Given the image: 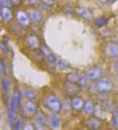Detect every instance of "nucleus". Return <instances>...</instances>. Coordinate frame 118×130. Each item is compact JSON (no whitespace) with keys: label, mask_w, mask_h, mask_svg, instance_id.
<instances>
[{"label":"nucleus","mask_w":118,"mask_h":130,"mask_svg":"<svg viewBox=\"0 0 118 130\" xmlns=\"http://www.w3.org/2000/svg\"><path fill=\"white\" fill-rule=\"evenodd\" d=\"M45 103L47 108L54 113H58L61 110L62 104L58 97L54 94L48 95L45 98Z\"/></svg>","instance_id":"1"},{"label":"nucleus","mask_w":118,"mask_h":130,"mask_svg":"<svg viewBox=\"0 0 118 130\" xmlns=\"http://www.w3.org/2000/svg\"><path fill=\"white\" fill-rule=\"evenodd\" d=\"M19 103H20V93L16 89L12 94V99H11L10 101V107H9L8 110H7L8 118L12 121H13L16 119L15 110L19 105Z\"/></svg>","instance_id":"2"},{"label":"nucleus","mask_w":118,"mask_h":130,"mask_svg":"<svg viewBox=\"0 0 118 130\" xmlns=\"http://www.w3.org/2000/svg\"><path fill=\"white\" fill-rule=\"evenodd\" d=\"M112 87V83L110 79L107 78H102L99 79L96 84V89L98 92L101 94H107L109 92Z\"/></svg>","instance_id":"3"},{"label":"nucleus","mask_w":118,"mask_h":130,"mask_svg":"<svg viewBox=\"0 0 118 130\" xmlns=\"http://www.w3.org/2000/svg\"><path fill=\"white\" fill-rule=\"evenodd\" d=\"M85 77L86 76H84L83 75L77 73V72H71V73H69L67 74L68 81L77 84L81 87H86L87 85V79L85 78Z\"/></svg>","instance_id":"4"},{"label":"nucleus","mask_w":118,"mask_h":130,"mask_svg":"<svg viewBox=\"0 0 118 130\" xmlns=\"http://www.w3.org/2000/svg\"><path fill=\"white\" fill-rule=\"evenodd\" d=\"M102 68L98 66H95L88 68L85 71V76L89 79H97L102 75Z\"/></svg>","instance_id":"5"},{"label":"nucleus","mask_w":118,"mask_h":130,"mask_svg":"<svg viewBox=\"0 0 118 130\" xmlns=\"http://www.w3.org/2000/svg\"><path fill=\"white\" fill-rule=\"evenodd\" d=\"M105 52L109 57H117L118 55V44L113 42L107 44L105 47Z\"/></svg>","instance_id":"6"},{"label":"nucleus","mask_w":118,"mask_h":130,"mask_svg":"<svg viewBox=\"0 0 118 130\" xmlns=\"http://www.w3.org/2000/svg\"><path fill=\"white\" fill-rule=\"evenodd\" d=\"M64 87H65L67 93L70 95L77 94L80 90V86H79L77 84L73 83L72 82H69V81H68L67 83L65 84Z\"/></svg>","instance_id":"7"},{"label":"nucleus","mask_w":118,"mask_h":130,"mask_svg":"<svg viewBox=\"0 0 118 130\" xmlns=\"http://www.w3.org/2000/svg\"><path fill=\"white\" fill-rule=\"evenodd\" d=\"M16 16V19H17L18 21L21 23V25H23V26L27 25V24L29 23L30 18H29V17L28 15L27 12H24L23 10H19L17 11Z\"/></svg>","instance_id":"8"},{"label":"nucleus","mask_w":118,"mask_h":130,"mask_svg":"<svg viewBox=\"0 0 118 130\" xmlns=\"http://www.w3.org/2000/svg\"><path fill=\"white\" fill-rule=\"evenodd\" d=\"M27 14L31 21L34 22H40L42 20L41 12L35 8H29L27 10Z\"/></svg>","instance_id":"9"},{"label":"nucleus","mask_w":118,"mask_h":130,"mask_svg":"<svg viewBox=\"0 0 118 130\" xmlns=\"http://www.w3.org/2000/svg\"><path fill=\"white\" fill-rule=\"evenodd\" d=\"M75 11L79 15L81 16L82 18H84L85 20H90L92 18V14H91L90 11L87 10V8L78 7L75 9Z\"/></svg>","instance_id":"10"},{"label":"nucleus","mask_w":118,"mask_h":130,"mask_svg":"<svg viewBox=\"0 0 118 130\" xmlns=\"http://www.w3.org/2000/svg\"><path fill=\"white\" fill-rule=\"evenodd\" d=\"M46 118L41 113H39L36 115V126L39 129H44L45 128Z\"/></svg>","instance_id":"11"},{"label":"nucleus","mask_w":118,"mask_h":130,"mask_svg":"<svg viewBox=\"0 0 118 130\" xmlns=\"http://www.w3.org/2000/svg\"><path fill=\"white\" fill-rule=\"evenodd\" d=\"M84 103H85V102L83 101V100L82 98H74L72 99L71 105H72V108L74 109L79 110L83 108Z\"/></svg>","instance_id":"12"},{"label":"nucleus","mask_w":118,"mask_h":130,"mask_svg":"<svg viewBox=\"0 0 118 130\" xmlns=\"http://www.w3.org/2000/svg\"><path fill=\"white\" fill-rule=\"evenodd\" d=\"M49 122L53 129H57L60 126V119L56 114H53L50 116Z\"/></svg>","instance_id":"13"},{"label":"nucleus","mask_w":118,"mask_h":130,"mask_svg":"<svg viewBox=\"0 0 118 130\" xmlns=\"http://www.w3.org/2000/svg\"><path fill=\"white\" fill-rule=\"evenodd\" d=\"M0 13H1L2 18L5 21H8V20L11 19V18H12V12H11V10L9 7H2L1 8Z\"/></svg>","instance_id":"14"},{"label":"nucleus","mask_w":118,"mask_h":130,"mask_svg":"<svg viewBox=\"0 0 118 130\" xmlns=\"http://www.w3.org/2000/svg\"><path fill=\"white\" fill-rule=\"evenodd\" d=\"M94 108V105H93V102L91 100H87L85 103H84V106H83V110L85 113L89 114L92 112Z\"/></svg>","instance_id":"15"},{"label":"nucleus","mask_w":118,"mask_h":130,"mask_svg":"<svg viewBox=\"0 0 118 130\" xmlns=\"http://www.w3.org/2000/svg\"><path fill=\"white\" fill-rule=\"evenodd\" d=\"M23 108H24V110H26V112L29 113H33L36 110L35 105L32 101H30V100L26 101V103H24Z\"/></svg>","instance_id":"16"},{"label":"nucleus","mask_w":118,"mask_h":130,"mask_svg":"<svg viewBox=\"0 0 118 130\" xmlns=\"http://www.w3.org/2000/svg\"><path fill=\"white\" fill-rule=\"evenodd\" d=\"M41 50L42 52L44 54V55L46 57V58L50 62H54L55 61V59L56 57H54L53 55L51 54V52H50V50L45 46H42L41 47Z\"/></svg>","instance_id":"17"},{"label":"nucleus","mask_w":118,"mask_h":130,"mask_svg":"<svg viewBox=\"0 0 118 130\" xmlns=\"http://www.w3.org/2000/svg\"><path fill=\"white\" fill-rule=\"evenodd\" d=\"M21 94H23V97H25V98H28V99L32 100L36 98V94H35V92L33 90L30 89H25L22 90Z\"/></svg>","instance_id":"18"},{"label":"nucleus","mask_w":118,"mask_h":130,"mask_svg":"<svg viewBox=\"0 0 118 130\" xmlns=\"http://www.w3.org/2000/svg\"><path fill=\"white\" fill-rule=\"evenodd\" d=\"M27 43L29 45V47H32V48H35L37 47L39 42L38 39L35 36H29L27 38Z\"/></svg>","instance_id":"19"},{"label":"nucleus","mask_w":118,"mask_h":130,"mask_svg":"<svg viewBox=\"0 0 118 130\" xmlns=\"http://www.w3.org/2000/svg\"><path fill=\"white\" fill-rule=\"evenodd\" d=\"M108 20L109 19L106 16H102L101 18H98L95 21V25L97 26L98 28H101L107 23Z\"/></svg>","instance_id":"20"},{"label":"nucleus","mask_w":118,"mask_h":130,"mask_svg":"<svg viewBox=\"0 0 118 130\" xmlns=\"http://www.w3.org/2000/svg\"><path fill=\"white\" fill-rule=\"evenodd\" d=\"M2 89L5 92H7L10 87V80L8 78H3L1 82Z\"/></svg>","instance_id":"21"},{"label":"nucleus","mask_w":118,"mask_h":130,"mask_svg":"<svg viewBox=\"0 0 118 130\" xmlns=\"http://www.w3.org/2000/svg\"><path fill=\"white\" fill-rule=\"evenodd\" d=\"M55 64L59 68H63V69H65L68 67V64L67 62H66L63 60H62L61 58H59V57H56L55 59Z\"/></svg>","instance_id":"22"},{"label":"nucleus","mask_w":118,"mask_h":130,"mask_svg":"<svg viewBox=\"0 0 118 130\" xmlns=\"http://www.w3.org/2000/svg\"><path fill=\"white\" fill-rule=\"evenodd\" d=\"M88 126L93 129H96L99 126V121L98 120L94 118H91L88 121Z\"/></svg>","instance_id":"23"},{"label":"nucleus","mask_w":118,"mask_h":130,"mask_svg":"<svg viewBox=\"0 0 118 130\" xmlns=\"http://www.w3.org/2000/svg\"><path fill=\"white\" fill-rule=\"evenodd\" d=\"M112 124L115 128H118V112H114L113 115Z\"/></svg>","instance_id":"24"},{"label":"nucleus","mask_w":118,"mask_h":130,"mask_svg":"<svg viewBox=\"0 0 118 130\" xmlns=\"http://www.w3.org/2000/svg\"><path fill=\"white\" fill-rule=\"evenodd\" d=\"M6 69H7V66H6L5 61L3 59H2L1 60V74L2 75L5 73Z\"/></svg>","instance_id":"25"},{"label":"nucleus","mask_w":118,"mask_h":130,"mask_svg":"<svg viewBox=\"0 0 118 130\" xmlns=\"http://www.w3.org/2000/svg\"><path fill=\"white\" fill-rule=\"evenodd\" d=\"M0 4H1L2 7L10 8V1L9 0H0Z\"/></svg>","instance_id":"26"},{"label":"nucleus","mask_w":118,"mask_h":130,"mask_svg":"<svg viewBox=\"0 0 118 130\" xmlns=\"http://www.w3.org/2000/svg\"><path fill=\"white\" fill-rule=\"evenodd\" d=\"M42 3L47 5H52L56 3V0H42Z\"/></svg>","instance_id":"27"},{"label":"nucleus","mask_w":118,"mask_h":130,"mask_svg":"<svg viewBox=\"0 0 118 130\" xmlns=\"http://www.w3.org/2000/svg\"><path fill=\"white\" fill-rule=\"evenodd\" d=\"M19 127H20V121H16L13 124V129H19Z\"/></svg>","instance_id":"28"},{"label":"nucleus","mask_w":118,"mask_h":130,"mask_svg":"<svg viewBox=\"0 0 118 130\" xmlns=\"http://www.w3.org/2000/svg\"><path fill=\"white\" fill-rule=\"evenodd\" d=\"M1 49L4 52H7V46H6L5 44H3V42L1 43Z\"/></svg>","instance_id":"29"},{"label":"nucleus","mask_w":118,"mask_h":130,"mask_svg":"<svg viewBox=\"0 0 118 130\" xmlns=\"http://www.w3.org/2000/svg\"><path fill=\"white\" fill-rule=\"evenodd\" d=\"M34 129L33 128V126L31 124H26L23 126V129Z\"/></svg>","instance_id":"30"},{"label":"nucleus","mask_w":118,"mask_h":130,"mask_svg":"<svg viewBox=\"0 0 118 130\" xmlns=\"http://www.w3.org/2000/svg\"><path fill=\"white\" fill-rule=\"evenodd\" d=\"M9 1L12 2V3H14V4H18L20 2V0H9Z\"/></svg>","instance_id":"31"},{"label":"nucleus","mask_w":118,"mask_h":130,"mask_svg":"<svg viewBox=\"0 0 118 130\" xmlns=\"http://www.w3.org/2000/svg\"><path fill=\"white\" fill-rule=\"evenodd\" d=\"M98 1L100 2H101V3H107L109 0H98Z\"/></svg>","instance_id":"32"},{"label":"nucleus","mask_w":118,"mask_h":130,"mask_svg":"<svg viewBox=\"0 0 118 130\" xmlns=\"http://www.w3.org/2000/svg\"><path fill=\"white\" fill-rule=\"evenodd\" d=\"M27 1H28L29 2H30V3H35L37 0H27Z\"/></svg>","instance_id":"33"},{"label":"nucleus","mask_w":118,"mask_h":130,"mask_svg":"<svg viewBox=\"0 0 118 130\" xmlns=\"http://www.w3.org/2000/svg\"><path fill=\"white\" fill-rule=\"evenodd\" d=\"M116 66L118 68V60H117V62H116Z\"/></svg>","instance_id":"34"}]
</instances>
